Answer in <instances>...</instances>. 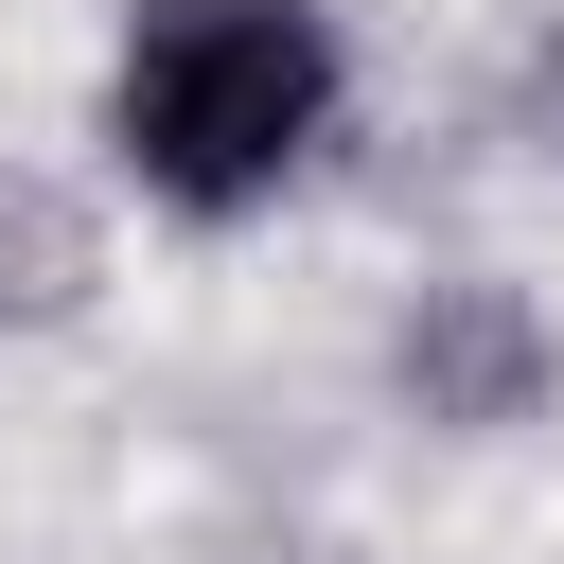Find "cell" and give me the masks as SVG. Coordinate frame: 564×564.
I'll use <instances>...</instances> for the list:
<instances>
[{
    "instance_id": "6da1fadb",
    "label": "cell",
    "mask_w": 564,
    "mask_h": 564,
    "mask_svg": "<svg viewBox=\"0 0 564 564\" xmlns=\"http://www.w3.org/2000/svg\"><path fill=\"white\" fill-rule=\"evenodd\" d=\"M352 123V35L335 0H123L106 35V88H88V141L141 212L176 229H247L282 212Z\"/></svg>"
},
{
    "instance_id": "7a4b0ae2",
    "label": "cell",
    "mask_w": 564,
    "mask_h": 564,
    "mask_svg": "<svg viewBox=\"0 0 564 564\" xmlns=\"http://www.w3.org/2000/svg\"><path fill=\"white\" fill-rule=\"evenodd\" d=\"M388 388H405V423H441V441H511V423L564 405V335H546V300H529L511 264H441V282H405V317H388Z\"/></svg>"
},
{
    "instance_id": "3957f363",
    "label": "cell",
    "mask_w": 564,
    "mask_h": 564,
    "mask_svg": "<svg viewBox=\"0 0 564 564\" xmlns=\"http://www.w3.org/2000/svg\"><path fill=\"white\" fill-rule=\"evenodd\" d=\"M106 300V212L35 159H0V335H70Z\"/></svg>"
},
{
    "instance_id": "277c9868",
    "label": "cell",
    "mask_w": 564,
    "mask_h": 564,
    "mask_svg": "<svg viewBox=\"0 0 564 564\" xmlns=\"http://www.w3.org/2000/svg\"><path fill=\"white\" fill-rule=\"evenodd\" d=\"M546 106H564V0H546Z\"/></svg>"
}]
</instances>
